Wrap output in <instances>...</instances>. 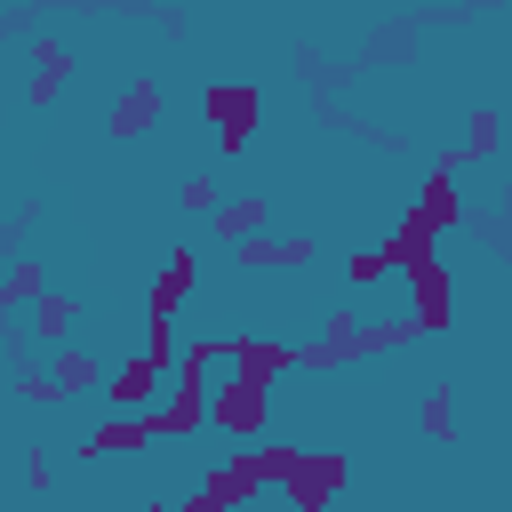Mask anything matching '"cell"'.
I'll return each instance as SVG.
<instances>
[{
  "instance_id": "6da1fadb",
  "label": "cell",
  "mask_w": 512,
  "mask_h": 512,
  "mask_svg": "<svg viewBox=\"0 0 512 512\" xmlns=\"http://www.w3.org/2000/svg\"><path fill=\"white\" fill-rule=\"evenodd\" d=\"M208 424H216L224 440H256V432L272 424V376L224 368V376H216V400H208Z\"/></svg>"
},
{
  "instance_id": "7a4b0ae2",
  "label": "cell",
  "mask_w": 512,
  "mask_h": 512,
  "mask_svg": "<svg viewBox=\"0 0 512 512\" xmlns=\"http://www.w3.org/2000/svg\"><path fill=\"white\" fill-rule=\"evenodd\" d=\"M344 480H352V456L344 448H296V464H288V512H328L336 496H344Z\"/></svg>"
},
{
  "instance_id": "3957f363",
  "label": "cell",
  "mask_w": 512,
  "mask_h": 512,
  "mask_svg": "<svg viewBox=\"0 0 512 512\" xmlns=\"http://www.w3.org/2000/svg\"><path fill=\"white\" fill-rule=\"evenodd\" d=\"M288 464H296V448H232V456L208 472V488H216L224 504H256V488H280Z\"/></svg>"
},
{
  "instance_id": "277c9868",
  "label": "cell",
  "mask_w": 512,
  "mask_h": 512,
  "mask_svg": "<svg viewBox=\"0 0 512 512\" xmlns=\"http://www.w3.org/2000/svg\"><path fill=\"white\" fill-rule=\"evenodd\" d=\"M208 400H216V384L192 376V368H176L168 392H160V408H152V432H160V440H192V432H208Z\"/></svg>"
},
{
  "instance_id": "5b68a950",
  "label": "cell",
  "mask_w": 512,
  "mask_h": 512,
  "mask_svg": "<svg viewBox=\"0 0 512 512\" xmlns=\"http://www.w3.org/2000/svg\"><path fill=\"white\" fill-rule=\"evenodd\" d=\"M200 112L216 120V144H224V160H240V152H248V128H256V88H232V80H216V88H200Z\"/></svg>"
},
{
  "instance_id": "8992f818",
  "label": "cell",
  "mask_w": 512,
  "mask_h": 512,
  "mask_svg": "<svg viewBox=\"0 0 512 512\" xmlns=\"http://www.w3.org/2000/svg\"><path fill=\"white\" fill-rule=\"evenodd\" d=\"M408 296H416V312H408V320H416L424 336H440V328H448V312H456V288H448V264H440V256H424V264H408Z\"/></svg>"
},
{
  "instance_id": "52a82bcc",
  "label": "cell",
  "mask_w": 512,
  "mask_h": 512,
  "mask_svg": "<svg viewBox=\"0 0 512 512\" xmlns=\"http://www.w3.org/2000/svg\"><path fill=\"white\" fill-rule=\"evenodd\" d=\"M160 392H168V368H160L152 352L120 360V368L104 376V400H112V408H160Z\"/></svg>"
},
{
  "instance_id": "ba28073f",
  "label": "cell",
  "mask_w": 512,
  "mask_h": 512,
  "mask_svg": "<svg viewBox=\"0 0 512 512\" xmlns=\"http://www.w3.org/2000/svg\"><path fill=\"white\" fill-rule=\"evenodd\" d=\"M416 216H424L432 232H456V224H472V208H464V192H456V168H448V160H432V176L416 184Z\"/></svg>"
},
{
  "instance_id": "9c48e42d",
  "label": "cell",
  "mask_w": 512,
  "mask_h": 512,
  "mask_svg": "<svg viewBox=\"0 0 512 512\" xmlns=\"http://www.w3.org/2000/svg\"><path fill=\"white\" fill-rule=\"evenodd\" d=\"M152 112H160V80H152V72H136V80L112 96V120H104V128H112L120 144H136V136L152 128Z\"/></svg>"
},
{
  "instance_id": "30bf717a",
  "label": "cell",
  "mask_w": 512,
  "mask_h": 512,
  "mask_svg": "<svg viewBox=\"0 0 512 512\" xmlns=\"http://www.w3.org/2000/svg\"><path fill=\"white\" fill-rule=\"evenodd\" d=\"M232 264H240V272H304V264H312V240H304V232H296V240H264V232H256V240L232 248Z\"/></svg>"
},
{
  "instance_id": "8fae6325",
  "label": "cell",
  "mask_w": 512,
  "mask_h": 512,
  "mask_svg": "<svg viewBox=\"0 0 512 512\" xmlns=\"http://www.w3.org/2000/svg\"><path fill=\"white\" fill-rule=\"evenodd\" d=\"M192 280H200V264H192V248H168V264H160V280L144 288V312H184V296H192Z\"/></svg>"
},
{
  "instance_id": "7c38bea8",
  "label": "cell",
  "mask_w": 512,
  "mask_h": 512,
  "mask_svg": "<svg viewBox=\"0 0 512 512\" xmlns=\"http://www.w3.org/2000/svg\"><path fill=\"white\" fill-rule=\"evenodd\" d=\"M232 368L288 376V368H304V344H280V336H232Z\"/></svg>"
},
{
  "instance_id": "4fadbf2b",
  "label": "cell",
  "mask_w": 512,
  "mask_h": 512,
  "mask_svg": "<svg viewBox=\"0 0 512 512\" xmlns=\"http://www.w3.org/2000/svg\"><path fill=\"white\" fill-rule=\"evenodd\" d=\"M264 224H272V200H264V192H240V200H224V208H216V240H224V248L256 240Z\"/></svg>"
},
{
  "instance_id": "5bb4252c",
  "label": "cell",
  "mask_w": 512,
  "mask_h": 512,
  "mask_svg": "<svg viewBox=\"0 0 512 512\" xmlns=\"http://www.w3.org/2000/svg\"><path fill=\"white\" fill-rule=\"evenodd\" d=\"M104 376H112V368H96L80 344H56V360H48V384H56L64 400H72V392H104Z\"/></svg>"
},
{
  "instance_id": "9a60e30c",
  "label": "cell",
  "mask_w": 512,
  "mask_h": 512,
  "mask_svg": "<svg viewBox=\"0 0 512 512\" xmlns=\"http://www.w3.org/2000/svg\"><path fill=\"white\" fill-rule=\"evenodd\" d=\"M64 72H72V48H64V40H32V88H24V96H32V104H48Z\"/></svg>"
},
{
  "instance_id": "2e32d148",
  "label": "cell",
  "mask_w": 512,
  "mask_h": 512,
  "mask_svg": "<svg viewBox=\"0 0 512 512\" xmlns=\"http://www.w3.org/2000/svg\"><path fill=\"white\" fill-rule=\"evenodd\" d=\"M496 128H504V120H496V104H472V120H464V144H456V152H440V160H448V168H464V160H488V152H496Z\"/></svg>"
},
{
  "instance_id": "e0dca14e",
  "label": "cell",
  "mask_w": 512,
  "mask_h": 512,
  "mask_svg": "<svg viewBox=\"0 0 512 512\" xmlns=\"http://www.w3.org/2000/svg\"><path fill=\"white\" fill-rule=\"evenodd\" d=\"M72 320H80V296H40V304H32V328H40L48 344H64Z\"/></svg>"
},
{
  "instance_id": "ac0fdd59",
  "label": "cell",
  "mask_w": 512,
  "mask_h": 512,
  "mask_svg": "<svg viewBox=\"0 0 512 512\" xmlns=\"http://www.w3.org/2000/svg\"><path fill=\"white\" fill-rule=\"evenodd\" d=\"M216 192H224L216 176H184V184H176V200H184V216H208V208H224Z\"/></svg>"
},
{
  "instance_id": "d6986e66",
  "label": "cell",
  "mask_w": 512,
  "mask_h": 512,
  "mask_svg": "<svg viewBox=\"0 0 512 512\" xmlns=\"http://www.w3.org/2000/svg\"><path fill=\"white\" fill-rule=\"evenodd\" d=\"M32 296H40V264H32V256H24V264H16V272H8V288H0V304H8V312H16V304H32Z\"/></svg>"
},
{
  "instance_id": "ffe728a7",
  "label": "cell",
  "mask_w": 512,
  "mask_h": 512,
  "mask_svg": "<svg viewBox=\"0 0 512 512\" xmlns=\"http://www.w3.org/2000/svg\"><path fill=\"white\" fill-rule=\"evenodd\" d=\"M384 272H392V256H384V248H368V256H352V264H344V280H352V288H376Z\"/></svg>"
},
{
  "instance_id": "44dd1931",
  "label": "cell",
  "mask_w": 512,
  "mask_h": 512,
  "mask_svg": "<svg viewBox=\"0 0 512 512\" xmlns=\"http://www.w3.org/2000/svg\"><path fill=\"white\" fill-rule=\"evenodd\" d=\"M416 424H424V440H448V432H456V416H448V392H424V416H416Z\"/></svg>"
},
{
  "instance_id": "7402d4cb",
  "label": "cell",
  "mask_w": 512,
  "mask_h": 512,
  "mask_svg": "<svg viewBox=\"0 0 512 512\" xmlns=\"http://www.w3.org/2000/svg\"><path fill=\"white\" fill-rule=\"evenodd\" d=\"M168 512H232V504H224V496H216V488H208V480H200V488H192V496H184V504H168Z\"/></svg>"
},
{
  "instance_id": "603a6c76",
  "label": "cell",
  "mask_w": 512,
  "mask_h": 512,
  "mask_svg": "<svg viewBox=\"0 0 512 512\" xmlns=\"http://www.w3.org/2000/svg\"><path fill=\"white\" fill-rule=\"evenodd\" d=\"M136 512H168V504H136Z\"/></svg>"
}]
</instances>
